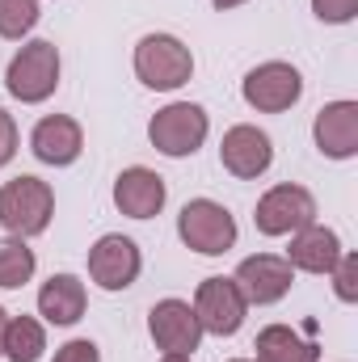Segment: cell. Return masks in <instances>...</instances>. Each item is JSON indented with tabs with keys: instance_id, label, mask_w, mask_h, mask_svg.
<instances>
[{
	"instance_id": "obj_1",
	"label": "cell",
	"mask_w": 358,
	"mask_h": 362,
	"mask_svg": "<svg viewBox=\"0 0 358 362\" xmlns=\"http://www.w3.org/2000/svg\"><path fill=\"white\" fill-rule=\"evenodd\" d=\"M55 215V194L42 177H13L0 185V228L13 236H38L47 232Z\"/></svg>"
},
{
	"instance_id": "obj_2",
	"label": "cell",
	"mask_w": 358,
	"mask_h": 362,
	"mask_svg": "<svg viewBox=\"0 0 358 362\" xmlns=\"http://www.w3.org/2000/svg\"><path fill=\"white\" fill-rule=\"evenodd\" d=\"M135 76L156 93H173L194 76V55L173 34H148L135 47Z\"/></svg>"
},
{
	"instance_id": "obj_3",
	"label": "cell",
	"mask_w": 358,
	"mask_h": 362,
	"mask_svg": "<svg viewBox=\"0 0 358 362\" xmlns=\"http://www.w3.org/2000/svg\"><path fill=\"white\" fill-rule=\"evenodd\" d=\"M4 85H8V93H13L17 101H25V105L47 101V97L55 93V85H59V51H55V42H47V38L25 42V47L13 55Z\"/></svg>"
},
{
	"instance_id": "obj_4",
	"label": "cell",
	"mask_w": 358,
	"mask_h": 362,
	"mask_svg": "<svg viewBox=\"0 0 358 362\" xmlns=\"http://www.w3.org/2000/svg\"><path fill=\"white\" fill-rule=\"evenodd\" d=\"M178 232L181 240L202 257H219V253H228L236 245V219L228 215V206H219L211 198H194V202L181 206Z\"/></svg>"
},
{
	"instance_id": "obj_5",
	"label": "cell",
	"mask_w": 358,
	"mask_h": 362,
	"mask_svg": "<svg viewBox=\"0 0 358 362\" xmlns=\"http://www.w3.org/2000/svg\"><path fill=\"white\" fill-rule=\"evenodd\" d=\"M207 110L194 101H173L165 110H156V118L148 122V139L156 152L165 156H194L207 139Z\"/></svg>"
},
{
	"instance_id": "obj_6",
	"label": "cell",
	"mask_w": 358,
	"mask_h": 362,
	"mask_svg": "<svg viewBox=\"0 0 358 362\" xmlns=\"http://www.w3.org/2000/svg\"><path fill=\"white\" fill-rule=\"evenodd\" d=\"M253 223L262 236H291V232L316 223V198L304 185H274L270 194H262Z\"/></svg>"
},
{
	"instance_id": "obj_7",
	"label": "cell",
	"mask_w": 358,
	"mask_h": 362,
	"mask_svg": "<svg viewBox=\"0 0 358 362\" xmlns=\"http://www.w3.org/2000/svg\"><path fill=\"white\" fill-rule=\"evenodd\" d=\"M245 295L236 291L232 278H207L198 282V295H194V316L202 325V333H215V337H232L241 325H245Z\"/></svg>"
},
{
	"instance_id": "obj_8",
	"label": "cell",
	"mask_w": 358,
	"mask_h": 362,
	"mask_svg": "<svg viewBox=\"0 0 358 362\" xmlns=\"http://www.w3.org/2000/svg\"><path fill=\"white\" fill-rule=\"evenodd\" d=\"M245 101L258 110V114H282V110H291L295 101H299V93H304V76L291 68V64H282V59H270L262 68H253L249 76H245Z\"/></svg>"
},
{
	"instance_id": "obj_9",
	"label": "cell",
	"mask_w": 358,
	"mask_h": 362,
	"mask_svg": "<svg viewBox=\"0 0 358 362\" xmlns=\"http://www.w3.org/2000/svg\"><path fill=\"white\" fill-rule=\"evenodd\" d=\"M144 270V257H139V245L131 236H101L89 249V278L101 291H127Z\"/></svg>"
},
{
	"instance_id": "obj_10",
	"label": "cell",
	"mask_w": 358,
	"mask_h": 362,
	"mask_svg": "<svg viewBox=\"0 0 358 362\" xmlns=\"http://www.w3.org/2000/svg\"><path fill=\"white\" fill-rule=\"evenodd\" d=\"M291 262L287 257H274V253H258V257H245L241 266H236V291L245 295V303H258V308H266V303H278L287 291H291Z\"/></svg>"
},
{
	"instance_id": "obj_11",
	"label": "cell",
	"mask_w": 358,
	"mask_h": 362,
	"mask_svg": "<svg viewBox=\"0 0 358 362\" xmlns=\"http://www.w3.org/2000/svg\"><path fill=\"white\" fill-rule=\"evenodd\" d=\"M148 333L165 354H194L202 341V325L185 299H161L148 316Z\"/></svg>"
},
{
	"instance_id": "obj_12",
	"label": "cell",
	"mask_w": 358,
	"mask_h": 362,
	"mask_svg": "<svg viewBox=\"0 0 358 362\" xmlns=\"http://www.w3.org/2000/svg\"><path fill=\"white\" fill-rule=\"evenodd\" d=\"M219 160H224V169H228L232 177H241V181L262 177L270 169V160H274L270 135L258 131V127H249V122L232 127V131L224 135V144H219Z\"/></svg>"
},
{
	"instance_id": "obj_13",
	"label": "cell",
	"mask_w": 358,
	"mask_h": 362,
	"mask_svg": "<svg viewBox=\"0 0 358 362\" xmlns=\"http://www.w3.org/2000/svg\"><path fill=\"white\" fill-rule=\"evenodd\" d=\"M316 148L329 160H350L358 152V101H333L316 114L312 122Z\"/></svg>"
},
{
	"instance_id": "obj_14",
	"label": "cell",
	"mask_w": 358,
	"mask_h": 362,
	"mask_svg": "<svg viewBox=\"0 0 358 362\" xmlns=\"http://www.w3.org/2000/svg\"><path fill=\"white\" fill-rule=\"evenodd\" d=\"M114 206L131 219H152L161 215L165 206V177L135 165V169H122L118 181H114Z\"/></svg>"
},
{
	"instance_id": "obj_15",
	"label": "cell",
	"mask_w": 358,
	"mask_h": 362,
	"mask_svg": "<svg viewBox=\"0 0 358 362\" xmlns=\"http://www.w3.org/2000/svg\"><path fill=\"white\" fill-rule=\"evenodd\" d=\"M30 148H34V156H38L42 165L64 169V165H72V160L81 156V148H85L81 122H76V118H68V114H47V118L34 127Z\"/></svg>"
},
{
	"instance_id": "obj_16",
	"label": "cell",
	"mask_w": 358,
	"mask_h": 362,
	"mask_svg": "<svg viewBox=\"0 0 358 362\" xmlns=\"http://www.w3.org/2000/svg\"><path fill=\"white\" fill-rule=\"evenodd\" d=\"M337 257H342V240H337L333 228H316V223H308V228L291 232V249H287L291 270L329 274L333 266H337Z\"/></svg>"
},
{
	"instance_id": "obj_17",
	"label": "cell",
	"mask_w": 358,
	"mask_h": 362,
	"mask_svg": "<svg viewBox=\"0 0 358 362\" xmlns=\"http://www.w3.org/2000/svg\"><path fill=\"white\" fill-rule=\"evenodd\" d=\"M38 312L47 325H76L85 316V282L76 274H51L38 291Z\"/></svg>"
},
{
	"instance_id": "obj_18",
	"label": "cell",
	"mask_w": 358,
	"mask_h": 362,
	"mask_svg": "<svg viewBox=\"0 0 358 362\" xmlns=\"http://www.w3.org/2000/svg\"><path fill=\"white\" fill-rule=\"evenodd\" d=\"M253 350H258V362H321V350L308 337H299L295 329H287V325L262 329Z\"/></svg>"
},
{
	"instance_id": "obj_19",
	"label": "cell",
	"mask_w": 358,
	"mask_h": 362,
	"mask_svg": "<svg viewBox=\"0 0 358 362\" xmlns=\"http://www.w3.org/2000/svg\"><path fill=\"white\" fill-rule=\"evenodd\" d=\"M47 350V333L34 316H13L4 325V341H0V354L8 362H38Z\"/></svg>"
},
{
	"instance_id": "obj_20",
	"label": "cell",
	"mask_w": 358,
	"mask_h": 362,
	"mask_svg": "<svg viewBox=\"0 0 358 362\" xmlns=\"http://www.w3.org/2000/svg\"><path fill=\"white\" fill-rule=\"evenodd\" d=\"M34 249H25L21 236H4L0 240V286L4 291H17L34 278Z\"/></svg>"
},
{
	"instance_id": "obj_21",
	"label": "cell",
	"mask_w": 358,
	"mask_h": 362,
	"mask_svg": "<svg viewBox=\"0 0 358 362\" xmlns=\"http://www.w3.org/2000/svg\"><path fill=\"white\" fill-rule=\"evenodd\" d=\"M38 21V0H0V38H21Z\"/></svg>"
},
{
	"instance_id": "obj_22",
	"label": "cell",
	"mask_w": 358,
	"mask_h": 362,
	"mask_svg": "<svg viewBox=\"0 0 358 362\" xmlns=\"http://www.w3.org/2000/svg\"><path fill=\"white\" fill-rule=\"evenodd\" d=\"M333 291H337V299L342 303H354L358 299V257L354 253H342L337 257V266H333Z\"/></svg>"
},
{
	"instance_id": "obj_23",
	"label": "cell",
	"mask_w": 358,
	"mask_h": 362,
	"mask_svg": "<svg viewBox=\"0 0 358 362\" xmlns=\"http://www.w3.org/2000/svg\"><path fill=\"white\" fill-rule=\"evenodd\" d=\"M312 13L329 25H346V21H354L358 0H312Z\"/></svg>"
},
{
	"instance_id": "obj_24",
	"label": "cell",
	"mask_w": 358,
	"mask_h": 362,
	"mask_svg": "<svg viewBox=\"0 0 358 362\" xmlns=\"http://www.w3.org/2000/svg\"><path fill=\"white\" fill-rule=\"evenodd\" d=\"M55 362H101V354H97V346H93V341H85V337H76V341L59 346V354H55Z\"/></svg>"
},
{
	"instance_id": "obj_25",
	"label": "cell",
	"mask_w": 358,
	"mask_h": 362,
	"mask_svg": "<svg viewBox=\"0 0 358 362\" xmlns=\"http://www.w3.org/2000/svg\"><path fill=\"white\" fill-rule=\"evenodd\" d=\"M13 152H17V122H13V114L0 110V169L13 160Z\"/></svg>"
},
{
	"instance_id": "obj_26",
	"label": "cell",
	"mask_w": 358,
	"mask_h": 362,
	"mask_svg": "<svg viewBox=\"0 0 358 362\" xmlns=\"http://www.w3.org/2000/svg\"><path fill=\"white\" fill-rule=\"evenodd\" d=\"M215 8H236V4H245V0H211Z\"/></svg>"
},
{
	"instance_id": "obj_27",
	"label": "cell",
	"mask_w": 358,
	"mask_h": 362,
	"mask_svg": "<svg viewBox=\"0 0 358 362\" xmlns=\"http://www.w3.org/2000/svg\"><path fill=\"white\" fill-rule=\"evenodd\" d=\"M161 362H190V354H165Z\"/></svg>"
},
{
	"instance_id": "obj_28",
	"label": "cell",
	"mask_w": 358,
	"mask_h": 362,
	"mask_svg": "<svg viewBox=\"0 0 358 362\" xmlns=\"http://www.w3.org/2000/svg\"><path fill=\"white\" fill-rule=\"evenodd\" d=\"M4 325H8V312L0 308V341H4Z\"/></svg>"
},
{
	"instance_id": "obj_29",
	"label": "cell",
	"mask_w": 358,
	"mask_h": 362,
	"mask_svg": "<svg viewBox=\"0 0 358 362\" xmlns=\"http://www.w3.org/2000/svg\"><path fill=\"white\" fill-rule=\"evenodd\" d=\"M232 362H245V358H232Z\"/></svg>"
}]
</instances>
